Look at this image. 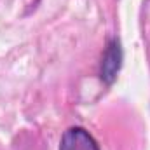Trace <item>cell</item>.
Segmentation results:
<instances>
[{
  "label": "cell",
  "mask_w": 150,
  "mask_h": 150,
  "mask_svg": "<svg viewBox=\"0 0 150 150\" xmlns=\"http://www.w3.org/2000/svg\"><path fill=\"white\" fill-rule=\"evenodd\" d=\"M59 150H100V147L86 129L70 127L61 138Z\"/></svg>",
  "instance_id": "obj_1"
}]
</instances>
